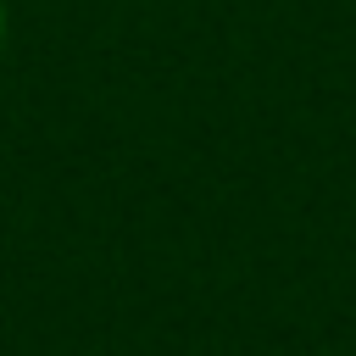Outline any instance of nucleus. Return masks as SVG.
<instances>
[{
    "instance_id": "nucleus-1",
    "label": "nucleus",
    "mask_w": 356,
    "mask_h": 356,
    "mask_svg": "<svg viewBox=\"0 0 356 356\" xmlns=\"http://www.w3.org/2000/svg\"><path fill=\"white\" fill-rule=\"evenodd\" d=\"M6 33H11V17H6V0H0V56H6Z\"/></svg>"
}]
</instances>
